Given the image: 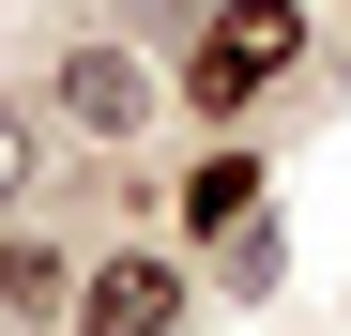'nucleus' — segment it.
Returning <instances> with one entry per match:
<instances>
[{"mask_svg":"<svg viewBox=\"0 0 351 336\" xmlns=\"http://www.w3.org/2000/svg\"><path fill=\"white\" fill-rule=\"evenodd\" d=\"M290 62H306V0H229V16L199 31V62H184V92H199L214 123H229V107H245V92H275Z\"/></svg>","mask_w":351,"mask_h":336,"instance_id":"f257e3e1","label":"nucleus"},{"mask_svg":"<svg viewBox=\"0 0 351 336\" xmlns=\"http://www.w3.org/2000/svg\"><path fill=\"white\" fill-rule=\"evenodd\" d=\"M46 123H77L92 153H123V138L153 123V62H138V46H107V31H77L62 62H46Z\"/></svg>","mask_w":351,"mask_h":336,"instance_id":"f03ea898","label":"nucleus"},{"mask_svg":"<svg viewBox=\"0 0 351 336\" xmlns=\"http://www.w3.org/2000/svg\"><path fill=\"white\" fill-rule=\"evenodd\" d=\"M184 214H199V230H245V214H260V168H245V153H214L199 184H184Z\"/></svg>","mask_w":351,"mask_h":336,"instance_id":"39448f33","label":"nucleus"},{"mask_svg":"<svg viewBox=\"0 0 351 336\" xmlns=\"http://www.w3.org/2000/svg\"><path fill=\"white\" fill-rule=\"evenodd\" d=\"M0 306H16V321H77V260L46 230H0Z\"/></svg>","mask_w":351,"mask_h":336,"instance_id":"20e7f679","label":"nucleus"},{"mask_svg":"<svg viewBox=\"0 0 351 336\" xmlns=\"http://www.w3.org/2000/svg\"><path fill=\"white\" fill-rule=\"evenodd\" d=\"M77 336H184V275H168L153 245L77 260Z\"/></svg>","mask_w":351,"mask_h":336,"instance_id":"7ed1b4c3","label":"nucleus"},{"mask_svg":"<svg viewBox=\"0 0 351 336\" xmlns=\"http://www.w3.org/2000/svg\"><path fill=\"white\" fill-rule=\"evenodd\" d=\"M31 184H46V123H31V107H0V214H16Z\"/></svg>","mask_w":351,"mask_h":336,"instance_id":"423d86ee","label":"nucleus"}]
</instances>
